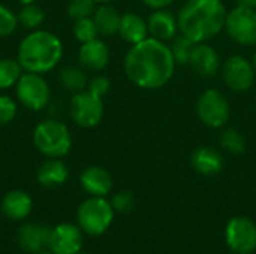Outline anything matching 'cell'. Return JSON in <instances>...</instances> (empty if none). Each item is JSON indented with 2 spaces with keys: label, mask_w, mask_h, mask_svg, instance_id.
Listing matches in <instances>:
<instances>
[{
  "label": "cell",
  "mask_w": 256,
  "mask_h": 254,
  "mask_svg": "<svg viewBox=\"0 0 256 254\" xmlns=\"http://www.w3.org/2000/svg\"><path fill=\"white\" fill-rule=\"evenodd\" d=\"M128 79L142 90H159L174 76L177 63L168 43L147 37L130 45L123 61Z\"/></svg>",
  "instance_id": "obj_1"
},
{
  "label": "cell",
  "mask_w": 256,
  "mask_h": 254,
  "mask_svg": "<svg viewBox=\"0 0 256 254\" xmlns=\"http://www.w3.org/2000/svg\"><path fill=\"white\" fill-rule=\"evenodd\" d=\"M226 15L222 0H186L177 13L180 34L195 43L208 42L225 30Z\"/></svg>",
  "instance_id": "obj_2"
},
{
  "label": "cell",
  "mask_w": 256,
  "mask_h": 254,
  "mask_svg": "<svg viewBox=\"0 0 256 254\" xmlns=\"http://www.w3.org/2000/svg\"><path fill=\"white\" fill-rule=\"evenodd\" d=\"M63 51V42L56 33L38 28L21 39L16 60L24 72L44 75L58 66Z\"/></svg>",
  "instance_id": "obj_3"
},
{
  "label": "cell",
  "mask_w": 256,
  "mask_h": 254,
  "mask_svg": "<svg viewBox=\"0 0 256 254\" xmlns=\"http://www.w3.org/2000/svg\"><path fill=\"white\" fill-rule=\"evenodd\" d=\"M33 144L45 157L62 159L72 148V135L64 123L56 118H46L33 129Z\"/></svg>",
  "instance_id": "obj_4"
},
{
  "label": "cell",
  "mask_w": 256,
  "mask_h": 254,
  "mask_svg": "<svg viewBox=\"0 0 256 254\" xmlns=\"http://www.w3.org/2000/svg\"><path fill=\"white\" fill-rule=\"evenodd\" d=\"M114 214L116 211L110 201L99 196H90L78 207L76 223L84 234L90 237H100L112 225Z\"/></svg>",
  "instance_id": "obj_5"
},
{
  "label": "cell",
  "mask_w": 256,
  "mask_h": 254,
  "mask_svg": "<svg viewBox=\"0 0 256 254\" xmlns=\"http://www.w3.org/2000/svg\"><path fill=\"white\" fill-rule=\"evenodd\" d=\"M196 115L200 121L210 129L224 127L231 117L228 97L218 88H207L196 100Z\"/></svg>",
  "instance_id": "obj_6"
},
{
  "label": "cell",
  "mask_w": 256,
  "mask_h": 254,
  "mask_svg": "<svg viewBox=\"0 0 256 254\" xmlns=\"http://www.w3.org/2000/svg\"><path fill=\"white\" fill-rule=\"evenodd\" d=\"M16 100L30 111H42L51 99V88L40 73L22 72L15 85Z\"/></svg>",
  "instance_id": "obj_7"
},
{
  "label": "cell",
  "mask_w": 256,
  "mask_h": 254,
  "mask_svg": "<svg viewBox=\"0 0 256 254\" xmlns=\"http://www.w3.org/2000/svg\"><path fill=\"white\" fill-rule=\"evenodd\" d=\"M105 114L104 97L93 94L88 90L75 93L69 102V115L74 124L82 129L96 127Z\"/></svg>",
  "instance_id": "obj_8"
},
{
  "label": "cell",
  "mask_w": 256,
  "mask_h": 254,
  "mask_svg": "<svg viewBox=\"0 0 256 254\" xmlns=\"http://www.w3.org/2000/svg\"><path fill=\"white\" fill-rule=\"evenodd\" d=\"M225 30L236 43L256 46V9L237 4L226 15Z\"/></svg>",
  "instance_id": "obj_9"
},
{
  "label": "cell",
  "mask_w": 256,
  "mask_h": 254,
  "mask_svg": "<svg viewBox=\"0 0 256 254\" xmlns=\"http://www.w3.org/2000/svg\"><path fill=\"white\" fill-rule=\"evenodd\" d=\"M224 82L236 93H244L252 88L255 82V67L254 63L246 57L236 54L228 57L220 67Z\"/></svg>",
  "instance_id": "obj_10"
},
{
  "label": "cell",
  "mask_w": 256,
  "mask_h": 254,
  "mask_svg": "<svg viewBox=\"0 0 256 254\" xmlns=\"http://www.w3.org/2000/svg\"><path fill=\"white\" fill-rule=\"evenodd\" d=\"M225 240L236 254H250L256 250V223L249 217H234L225 228Z\"/></svg>",
  "instance_id": "obj_11"
},
{
  "label": "cell",
  "mask_w": 256,
  "mask_h": 254,
  "mask_svg": "<svg viewBox=\"0 0 256 254\" xmlns=\"http://www.w3.org/2000/svg\"><path fill=\"white\" fill-rule=\"evenodd\" d=\"M82 234L78 225L60 223L51 229L48 249L54 254H78L84 244Z\"/></svg>",
  "instance_id": "obj_12"
},
{
  "label": "cell",
  "mask_w": 256,
  "mask_h": 254,
  "mask_svg": "<svg viewBox=\"0 0 256 254\" xmlns=\"http://www.w3.org/2000/svg\"><path fill=\"white\" fill-rule=\"evenodd\" d=\"M188 66H190V69L202 78H213L219 73L222 67L220 55L207 42L195 43Z\"/></svg>",
  "instance_id": "obj_13"
},
{
  "label": "cell",
  "mask_w": 256,
  "mask_h": 254,
  "mask_svg": "<svg viewBox=\"0 0 256 254\" xmlns=\"http://www.w3.org/2000/svg\"><path fill=\"white\" fill-rule=\"evenodd\" d=\"M110 48L102 39H93L90 42L81 43L78 49V64L90 72H100L110 63Z\"/></svg>",
  "instance_id": "obj_14"
},
{
  "label": "cell",
  "mask_w": 256,
  "mask_h": 254,
  "mask_svg": "<svg viewBox=\"0 0 256 254\" xmlns=\"http://www.w3.org/2000/svg\"><path fill=\"white\" fill-rule=\"evenodd\" d=\"M51 229L39 223H26L20 226L16 234L18 246L22 252L30 254L45 252L50 243Z\"/></svg>",
  "instance_id": "obj_15"
},
{
  "label": "cell",
  "mask_w": 256,
  "mask_h": 254,
  "mask_svg": "<svg viewBox=\"0 0 256 254\" xmlns=\"http://www.w3.org/2000/svg\"><path fill=\"white\" fill-rule=\"evenodd\" d=\"M148 36L160 42H171L178 33L177 16L166 9H156L147 18Z\"/></svg>",
  "instance_id": "obj_16"
},
{
  "label": "cell",
  "mask_w": 256,
  "mask_h": 254,
  "mask_svg": "<svg viewBox=\"0 0 256 254\" xmlns=\"http://www.w3.org/2000/svg\"><path fill=\"white\" fill-rule=\"evenodd\" d=\"M80 184L87 195L105 198L112 190V177L102 166H88L81 172Z\"/></svg>",
  "instance_id": "obj_17"
},
{
  "label": "cell",
  "mask_w": 256,
  "mask_h": 254,
  "mask_svg": "<svg viewBox=\"0 0 256 254\" xmlns=\"http://www.w3.org/2000/svg\"><path fill=\"white\" fill-rule=\"evenodd\" d=\"M69 178V168L62 159L46 157L45 162L38 168L36 180L45 189H57L63 186Z\"/></svg>",
  "instance_id": "obj_18"
},
{
  "label": "cell",
  "mask_w": 256,
  "mask_h": 254,
  "mask_svg": "<svg viewBox=\"0 0 256 254\" xmlns=\"http://www.w3.org/2000/svg\"><path fill=\"white\" fill-rule=\"evenodd\" d=\"M33 199L24 190H10L2 199V213L14 222H21L32 214Z\"/></svg>",
  "instance_id": "obj_19"
},
{
  "label": "cell",
  "mask_w": 256,
  "mask_h": 254,
  "mask_svg": "<svg viewBox=\"0 0 256 254\" xmlns=\"http://www.w3.org/2000/svg\"><path fill=\"white\" fill-rule=\"evenodd\" d=\"M190 165L198 174L213 177L224 169V157L218 150L202 145L192 151Z\"/></svg>",
  "instance_id": "obj_20"
},
{
  "label": "cell",
  "mask_w": 256,
  "mask_h": 254,
  "mask_svg": "<svg viewBox=\"0 0 256 254\" xmlns=\"http://www.w3.org/2000/svg\"><path fill=\"white\" fill-rule=\"evenodd\" d=\"M117 34H120V37L124 42H128L129 45L140 43L148 37L147 19H144L141 15H138L135 12H124V13H122Z\"/></svg>",
  "instance_id": "obj_21"
},
{
  "label": "cell",
  "mask_w": 256,
  "mask_h": 254,
  "mask_svg": "<svg viewBox=\"0 0 256 254\" xmlns=\"http://www.w3.org/2000/svg\"><path fill=\"white\" fill-rule=\"evenodd\" d=\"M99 34L102 36H114L118 33V25L122 19L120 10L111 3H99L92 15Z\"/></svg>",
  "instance_id": "obj_22"
},
{
  "label": "cell",
  "mask_w": 256,
  "mask_h": 254,
  "mask_svg": "<svg viewBox=\"0 0 256 254\" xmlns=\"http://www.w3.org/2000/svg\"><path fill=\"white\" fill-rule=\"evenodd\" d=\"M86 72L87 70L82 69L81 66H66L60 70L58 81L66 91L75 94L86 90L88 85V76Z\"/></svg>",
  "instance_id": "obj_23"
},
{
  "label": "cell",
  "mask_w": 256,
  "mask_h": 254,
  "mask_svg": "<svg viewBox=\"0 0 256 254\" xmlns=\"http://www.w3.org/2000/svg\"><path fill=\"white\" fill-rule=\"evenodd\" d=\"M16 16H18V24L22 25L24 28L30 30V31L40 28L42 24L45 22V18H46L45 10L40 6H38L36 3L24 4L18 10Z\"/></svg>",
  "instance_id": "obj_24"
},
{
  "label": "cell",
  "mask_w": 256,
  "mask_h": 254,
  "mask_svg": "<svg viewBox=\"0 0 256 254\" xmlns=\"http://www.w3.org/2000/svg\"><path fill=\"white\" fill-rule=\"evenodd\" d=\"M219 144L226 153L234 156H240L246 151V138L236 127H228L222 130L219 135Z\"/></svg>",
  "instance_id": "obj_25"
},
{
  "label": "cell",
  "mask_w": 256,
  "mask_h": 254,
  "mask_svg": "<svg viewBox=\"0 0 256 254\" xmlns=\"http://www.w3.org/2000/svg\"><path fill=\"white\" fill-rule=\"evenodd\" d=\"M22 72L16 58H0V90L15 87Z\"/></svg>",
  "instance_id": "obj_26"
},
{
  "label": "cell",
  "mask_w": 256,
  "mask_h": 254,
  "mask_svg": "<svg viewBox=\"0 0 256 254\" xmlns=\"http://www.w3.org/2000/svg\"><path fill=\"white\" fill-rule=\"evenodd\" d=\"M194 46H195V42H192L190 39H188L183 34H177L171 40V45H170L176 63L177 64H189V58H190Z\"/></svg>",
  "instance_id": "obj_27"
},
{
  "label": "cell",
  "mask_w": 256,
  "mask_h": 254,
  "mask_svg": "<svg viewBox=\"0 0 256 254\" xmlns=\"http://www.w3.org/2000/svg\"><path fill=\"white\" fill-rule=\"evenodd\" d=\"M72 33L75 36V39L80 42V43H86V42H90L93 39H98L99 36V30L93 21L92 16L88 18H81V19H76L74 22V27H72Z\"/></svg>",
  "instance_id": "obj_28"
},
{
  "label": "cell",
  "mask_w": 256,
  "mask_h": 254,
  "mask_svg": "<svg viewBox=\"0 0 256 254\" xmlns=\"http://www.w3.org/2000/svg\"><path fill=\"white\" fill-rule=\"evenodd\" d=\"M94 9H96L94 0H69L66 6L69 18H72L74 21L92 16Z\"/></svg>",
  "instance_id": "obj_29"
},
{
  "label": "cell",
  "mask_w": 256,
  "mask_h": 254,
  "mask_svg": "<svg viewBox=\"0 0 256 254\" xmlns=\"http://www.w3.org/2000/svg\"><path fill=\"white\" fill-rule=\"evenodd\" d=\"M18 16L16 13L0 3V37H8L12 33H15L16 27H18Z\"/></svg>",
  "instance_id": "obj_30"
},
{
  "label": "cell",
  "mask_w": 256,
  "mask_h": 254,
  "mask_svg": "<svg viewBox=\"0 0 256 254\" xmlns=\"http://www.w3.org/2000/svg\"><path fill=\"white\" fill-rule=\"evenodd\" d=\"M16 112H18L16 102L8 94H0V126L10 124L15 120Z\"/></svg>",
  "instance_id": "obj_31"
},
{
  "label": "cell",
  "mask_w": 256,
  "mask_h": 254,
  "mask_svg": "<svg viewBox=\"0 0 256 254\" xmlns=\"http://www.w3.org/2000/svg\"><path fill=\"white\" fill-rule=\"evenodd\" d=\"M110 202H111L114 211L118 214H129L135 208V196L126 190L116 193Z\"/></svg>",
  "instance_id": "obj_32"
},
{
  "label": "cell",
  "mask_w": 256,
  "mask_h": 254,
  "mask_svg": "<svg viewBox=\"0 0 256 254\" xmlns=\"http://www.w3.org/2000/svg\"><path fill=\"white\" fill-rule=\"evenodd\" d=\"M86 90L92 91L93 94H96L99 97H104L111 90V81L105 75H96V76L88 79V85Z\"/></svg>",
  "instance_id": "obj_33"
},
{
  "label": "cell",
  "mask_w": 256,
  "mask_h": 254,
  "mask_svg": "<svg viewBox=\"0 0 256 254\" xmlns=\"http://www.w3.org/2000/svg\"><path fill=\"white\" fill-rule=\"evenodd\" d=\"M141 1H142L147 7L156 10V9H165V7H168L174 0H141Z\"/></svg>",
  "instance_id": "obj_34"
},
{
  "label": "cell",
  "mask_w": 256,
  "mask_h": 254,
  "mask_svg": "<svg viewBox=\"0 0 256 254\" xmlns=\"http://www.w3.org/2000/svg\"><path fill=\"white\" fill-rule=\"evenodd\" d=\"M237 4H243V6H248V7L256 9V0H238Z\"/></svg>",
  "instance_id": "obj_35"
},
{
  "label": "cell",
  "mask_w": 256,
  "mask_h": 254,
  "mask_svg": "<svg viewBox=\"0 0 256 254\" xmlns=\"http://www.w3.org/2000/svg\"><path fill=\"white\" fill-rule=\"evenodd\" d=\"M20 3H21V6H24V4H30V3H34L36 0H18Z\"/></svg>",
  "instance_id": "obj_36"
},
{
  "label": "cell",
  "mask_w": 256,
  "mask_h": 254,
  "mask_svg": "<svg viewBox=\"0 0 256 254\" xmlns=\"http://www.w3.org/2000/svg\"><path fill=\"white\" fill-rule=\"evenodd\" d=\"M96 3H111V1H114V0H94Z\"/></svg>",
  "instance_id": "obj_37"
},
{
  "label": "cell",
  "mask_w": 256,
  "mask_h": 254,
  "mask_svg": "<svg viewBox=\"0 0 256 254\" xmlns=\"http://www.w3.org/2000/svg\"><path fill=\"white\" fill-rule=\"evenodd\" d=\"M252 63H254V67H255V72H256V51H255V54H254V60H252Z\"/></svg>",
  "instance_id": "obj_38"
},
{
  "label": "cell",
  "mask_w": 256,
  "mask_h": 254,
  "mask_svg": "<svg viewBox=\"0 0 256 254\" xmlns=\"http://www.w3.org/2000/svg\"><path fill=\"white\" fill-rule=\"evenodd\" d=\"M34 254H54V253H51V252H40V253H34Z\"/></svg>",
  "instance_id": "obj_39"
},
{
  "label": "cell",
  "mask_w": 256,
  "mask_h": 254,
  "mask_svg": "<svg viewBox=\"0 0 256 254\" xmlns=\"http://www.w3.org/2000/svg\"><path fill=\"white\" fill-rule=\"evenodd\" d=\"M78 254H90V253H82V252H80V253Z\"/></svg>",
  "instance_id": "obj_40"
}]
</instances>
